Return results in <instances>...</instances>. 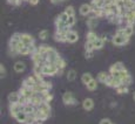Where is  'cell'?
I'll return each mask as SVG.
<instances>
[{
    "label": "cell",
    "instance_id": "cell-42",
    "mask_svg": "<svg viewBox=\"0 0 135 124\" xmlns=\"http://www.w3.org/2000/svg\"><path fill=\"white\" fill-rule=\"evenodd\" d=\"M22 0H7V4L12 5V6H20Z\"/></svg>",
    "mask_w": 135,
    "mask_h": 124
},
{
    "label": "cell",
    "instance_id": "cell-41",
    "mask_svg": "<svg viewBox=\"0 0 135 124\" xmlns=\"http://www.w3.org/2000/svg\"><path fill=\"white\" fill-rule=\"evenodd\" d=\"M75 22H76L75 15H71V17H68V21H67V24H68L69 27H73V26L75 25Z\"/></svg>",
    "mask_w": 135,
    "mask_h": 124
},
{
    "label": "cell",
    "instance_id": "cell-43",
    "mask_svg": "<svg viewBox=\"0 0 135 124\" xmlns=\"http://www.w3.org/2000/svg\"><path fill=\"white\" fill-rule=\"evenodd\" d=\"M56 18H59V19H60L61 21H65V22H67V21H68V15H67L65 12H61L60 14H59Z\"/></svg>",
    "mask_w": 135,
    "mask_h": 124
},
{
    "label": "cell",
    "instance_id": "cell-6",
    "mask_svg": "<svg viewBox=\"0 0 135 124\" xmlns=\"http://www.w3.org/2000/svg\"><path fill=\"white\" fill-rule=\"evenodd\" d=\"M121 83H122V80H121L120 77H115V76H113V75L109 74L107 82H106V86L109 87V88H114V89H115V88H118Z\"/></svg>",
    "mask_w": 135,
    "mask_h": 124
},
{
    "label": "cell",
    "instance_id": "cell-38",
    "mask_svg": "<svg viewBox=\"0 0 135 124\" xmlns=\"http://www.w3.org/2000/svg\"><path fill=\"white\" fill-rule=\"evenodd\" d=\"M85 50L86 51H94V45H93V42H90V41H86V43H85Z\"/></svg>",
    "mask_w": 135,
    "mask_h": 124
},
{
    "label": "cell",
    "instance_id": "cell-22",
    "mask_svg": "<svg viewBox=\"0 0 135 124\" xmlns=\"http://www.w3.org/2000/svg\"><path fill=\"white\" fill-rule=\"evenodd\" d=\"M27 117H28V115H27V113H26L25 111H20L19 113H17V115H15L14 120L17 121L18 123L25 124V123H26V121H27Z\"/></svg>",
    "mask_w": 135,
    "mask_h": 124
},
{
    "label": "cell",
    "instance_id": "cell-23",
    "mask_svg": "<svg viewBox=\"0 0 135 124\" xmlns=\"http://www.w3.org/2000/svg\"><path fill=\"white\" fill-rule=\"evenodd\" d=\"M108 76H109L108 73H106V71H100V73L97 75V80L100 83L106 84V82H107V80H108Z\"/></svg>",
    "mask_w": 135,
    "mask_h": 124
},
{
    "label": "cell",
    "instance_id": "cell-20",
    "mask_svg": "<svg viewBox=\"0 0 135 124\" xmlns=\"http://www.w3.org/2000/svg\"><path fill=\"white\" fill-rule=\"evenodd\" d=\"M37 108H38V110H40V111H42V112L47 113L48 116H51L52 110H51V104H49V103L42 102V103H40V104H39Z\"/></svg>",
    "mask_w": 135,
    "mask_h": 124
},
{
    "label": "cell",
    "instance_id": "cell-19",
    "mask_svg": "<svg viewBox=\"0 0 135 124\" xmlns=\"http://www.w3.org/2000/svg\"><path fill=\"white\" fill-rule=\"evenodd\" d=\"M13 69H14L15 73L22 74V73H24V71L26 70V64H25V62H22V61H17V62L14 63V66H13Z\"/></svg>",
    "mask_w": 135,
    "mask_h": 124
},
{
    "label": "cell",
    "instance_id": "cell-12",
    "mask_svg": "<svg viewBox=\"0 0 135 124\" xmlns=\"http://www.w3.org/2000/svg\"><path fill=\"white\" fill-rule=\"evenodd\" d=\"M93 11V6L92 4H82L79 8V13L82 17H88Z\"/></svg>",
    "mask_w": 135,
    "mask_h": 124
},
{
    "label": "cell",
    "instance_id": "cell-4",
    "mask_svg": "<svg viewBox=\"0 0 135 124\" xmlns=\"http://www.w3.org/2000/svg\"><path fill=\"white\" fill-rule=\"evenodd\" d=\"M42 74L45 76H56L58 74V68L54 63H51V62H46L44 64L42 68Z\"/></svg>",
    "mask_w": 135,
    "mask_h": 124
},
{
    "label": "cell",
    "instance_id": "cell-46",
    "mask_svg": "<svg viewBox=\"0 0 135 124\" xmlns=\"http://www.w3.org/2000/svg\"><path fill=\"white\" fill-rule=\"evenodd\" d=\"M49 2L53 5H58V4H60V2H64V0H49Z\"/></svg>",
    "mask_w": 135,
    "mask_h": 124
},
{
    "label": "cell",
    "instance_id": "cell-48",
    "mask_svg": "<svg viewBox=\"0 0 135 124\" xmlns=\"http://www.w3.org/2000/svg\"><path fill=\"white\" fill-rule=\"evenodd\" d=\"M34 124H44V122H41V121H37Z\"/></svg>",
    "mask_w": 135,
    "mask_h": 124
},
{
    "label": "cell",
    "instance_id": "cell-25",
    "mask_svg": "<svg viewBox=\"0 0 135 124\" xmlns=\"http://www.w3.org/2000/svg\"><path fill=\"white\" fill-rule=\"evenodd\" d=\"M35 110H37V107H35V105H33L31 102H28L27 104H25V107H24V111L27 113V115L35 113Z\"/></svg>",
    "mask_w": 135,
    "mask_h": 124
},
{
    "label": "cell",
    "instance_id": "cell-39",
    "mask_svg": "<svg viewBox=\"0 0 135 124\" xmlns=\"http://www.w3.org/2000/svg\"><path fill=\"white\" fill-rule=\"evenodd\" d=\"M65 13H66L68 17H71V15H75V9L73 6H67L66 8H65Z\"/></svg>",
    "mask_w": 135,
    "mask_h": 124
},
{
    "label": "cell",
    "instance_id": "cell-16",
    "mask_svg": "<svg viewBox=\"0 0 135 124\" xmlns=\"http://www.w3.org/2000/svg\"><path fill=\"white\" fill-rule=\"evenodd\" d=\"M82 108H84V110H86V111H92V110L94 109V101H93V99H90V97L85 99L82 101Z\"/></svg>",
    "mask_w": 135,
    "mask_h": 124
},
{
    "label": "cell",
    "instance_id": "cell-40",
    "mask_svg": "<svg viewBox=\"0 0 135 124\" xmlns=\"http://www.w3.org/2000/svg\"><path fill=\"white\" fill-rule=\"evenodd\" d=\"M6 74H7L6 67H5L2 63H0V77H1V79H4V77L6 76Z\"/></svg>",
    "mask_w": 135,
    "mask_h": 124
},
{
    "label": "cell",
    "instance_id": "cell-32",
    "mask_svg": "<svg viewBox=\"0 0 135 124\" xmlns=\"http://www.w3.org/2000/svg\"><path fill=\"white\" fill-rule=\"evenodd\" d=\"M90 4L94 8H103L105 7V0H92Z\"/></svg>",
    "mask_w": 135,
    "mask_h": 124
},
{
    "label": "cell",
    "instance_id": "cell-9",
    "mask_svg": "<svg viewBox=\"0 0 135 124\" xmlns=\"http://www.w3.org/2000/svg\"><path fill=\"white\" fill-rule=\"evenodd\" d=\"M20 40L24 43L25 46H32L35 45V40L34 38L31 34H27V33H20Z\"/></svg>",
    "mask_w": 135,
    "mask_h": 124
},
{
    "label": "cell",
    "instance_id": "cell-7",
    "mask_svg": "<svg viewBox=\"0 0 135 124\" xmlns=\"http://www.w3.org/2000/svg\"><path fill=\"white\" fill-rule=\"evenodd\" d=\"M38 84V80H37V77L34 76V74H32V75H30V76H27L26 79L22 81V84L21 86H24V87H27V88H34L35 86Z\"/></svg>",
    "mask_w": 135,
    "mask_h": 124
},
{
    "label": "cell",
    "instance_id": "cell-50",
    "mask_svg": "<svg viewBox=\"0 0 135 124\" xmlns=\"http://www.w3.org/2000/svg\"><path fill=\"white\" fill-rule=\"evenodd\" d=\"M64 1H67V0H64Z\"/></svg>",
    "mask_w": 135,
    "mask_h": 124
},
{
    "label": "cell",
    "instance_id": "cell-13",
    "mask_svg": "<svg viewBox=\"0 0 135 124\" xmlns=\"http://www.w3.org/2000/svg\"><path fill=\"white\" fill-rule=\"evenodd\" d=\"M54 40H55L56 42H67V32L55 29V33H54Z\"/></svg>",
    "mask_w": 135,
    "mask_h": 124
},
{
    "label": "cell",
    "instance_id": "cell-28",
    "mask_svg": "<svg viewBox=\"0 0 135 124\" xmlns=\"http://www.w3.org/2000/svg\"><path fill=\"white\" fill-rule=\"evenodd\" d=\"M93 79H94V77H93V75L90 73H84L81 75V82L85 84V86H87Z\"/></svg>",
    "mask_w": 135,
    "mask_h": 124
},
{
    "label": "cell",
    "instance_id": "cell-14",
    "mask_svg": "<svg viewBox=\"0 0 135 124\" xmlns=\"http://www.w3.org/2000/svg\"><path fill=\"white\" fill-rule=\"evenodd\" d=\"M106 41H107V38L105 37H98L97 40L93 41V45H94V49L95 50H100L103 48V46H105Z\"/></svg>",
    "mask_w": 135,
    "mask_h": 124
},
{
    "label": "cell",
    "instance_id": "cell-1",
    "mask_svg": "<svg viewBox=\"0 0 135 124\" xmlns=\"http://www.w3.org/2000/svg\"><path fill=\"white\" fill-rule=\"evenodd\" d=\"M20 33H14L8 41V53L11 56H17L18 54V46L20 43Z\"/></svg>",
    "mask_w": 135,
    "mask_h": 124
},
{
    "label": "cell",
    "instance_id": "cell-36",
    "mask_svg": "<svg viewBox=\"0 0 135 124\" xmlns=\"http://www.w3.org/2000/svg\"><path fill=\"white\" fill-rule=\"evenodd\" d=\"M39 39H40L41 41H46L48 39V37H49V32L47 29H42V30H40L39 32Z\"/></svg>",
    "mask_w": 135,
    "mask_h": 124
},
{
    "label": "cell",
    "instance_id": "cell-2",
    "mask_svg": "<svg viewBox=\"0 0 135 124\" xmlns=\"http://www.w3.org/2000/svg\"><path fill=\"white\" fill-rule=\"evenodd\" d=\"M129 40L131 38L126 37V35H120V34H114L113 38H112V43L116 47H122V46H126L129 43Z\"/></svg>",
    "mask_w": 135,
    "mask_h": 124
},
{
    "label": "cell",
    "instance_id": "cell-24",
    "mask_svg": "<svg viewBox=\"0 0 135 124\" xmlns=\"http://www.w3.org/2000/svg\"><path fill=\"white\" fill-rule=\"evenodd\" d=\"M35 117H37V120L38 121H41V122H45V121H47L51 116H48L47 113H45V112H42V111H40V110H38V108H37V110H35Z\"/></svg>",
    "mask_w": 135,
    "mask_h": 124
},
{
    "label": "cell",
    "instance_id": "cell-45",
    "mask_svg": "<svg viewBox=\"0 0 135 124\" xmlns=\"http://www.w3.org/2000/svg\"><path fill=\"white\" fill-rule=\"evenodd\" d=\"M99 124H113V123L110 122L109 118H102V120L100 121V123H99Z\"/></svg>",
    "mask_w": 135,
    "mask_h": 124
},
{
    "label": "cell",
    "instance_id": "cell-10",
    "mask_svg": "<svg viewBox=\"0 0 135 124\" xmlns=\"http://www.w3.org/2000/svg\"><path fill=\"white\" fill-rule=\"evenodd\" d=\"M19 92L21 96H25L26 99H28L30 101L35 94V91L32 89V88H27V87H24V86H21V88L19 89Z\"/></svg>",
    "mask_w": 135,
    "mask_h": 124
},
{
    "label": "cell",
    "instance_id": "cell-3",
    "mask_svg": "<svg viewBox=\"0 0 135 124\" xmlns=\"http://www.w3.org/2000/svg\"><path fill=\"white\" fill-rule=\"evenodd\" d=\"M62 103H64L65 105H68V107H72V105H76L78 101L76 99H75L74 94L72 91H66L62 94Z\"/></svg>",
    "mask_w": 135,
    "mask_h": 124
},
{
    "label": "cell",
    "instance_id": "cell-26",
    "mask_svg": "<svg viewBox=\"0 0 135 124\" xmlns=\"http://www.w3.org/2000/svg\"><path fill=\"white\" fill-rule=\"evenodd\" d=\"M135 33V27L133 25H126L124 26V35L128 38H132Z\"/></svg>",
    "mask_w": 135,
    "mask_h": 124
},
{
    "label": "cell",
    "instance_id": "cell-34",
    "mask_svg": "<svg viewBox=\"0 0 135 124\" xmlns=\"http://www.w3.org/2000/svg\"><path fill=\"white\" fill-rule=\"evenodd\" d=\"M99 35H97V33L94 32V30H89V32L86 34V41H90V42H93L94 40H97Z\"/></svg>",
    "mask_w": 135,
    "mask_h": 124
},
{
    "label": "cell",
    "instance_id": "cell-18",
    "mask_svg": "<svg viewBox=\"0 0 135 124\" xmlns=\"http://www.w3.org/2000/svg\"><path fill=\"white\" fill-rule=\"evenodd\" d=\"M79 40V34H78L76 30L71 29L67 33V43H75Z\"/></svg>",
    "mask_w": 135,
    "mask_h": 124
},
{
    "label": "cell",
    "instance_id": "cell-15",
    "mask_svg": "<svg viewBox=\"0 0 135 124\" xmlns=\"http://www.w3.org/2000/svg\"><path fill=\"white\" fill-rule=\"evenodd\" d=\"M87 27L89 28V30H94L99 25V18L97 17H88L87 18Z\"/></svg>",
    "mask_w": 135,
    "mask_h": 124
},
{
    "label": "cell",
    "instance_id": "cell-21",
    "mask_svg": "<svg viewBox=\"0 0 135 124\" xmlns=\"http://www.w3.org/2000/svg\"><path fill=\"white\" fill-rule=\"evenodd\" d=\"M123 69H126V67H124V64L122 62H115V63H113L112 66L109 67V73H114V71H121L123 70Z\"/></svg>",
    "mask_w": 135,
    "mask_h": 124
},
{
    "label": "cell",
    "instance_id": "cell-33",
    "mask_svg": "<svg viewBox=\"0 0 135 124\" xmlns=\"http://www.w3.org/2000/svg\"><path fill=\"white\" fill-rule=\"evenodd\" d=\"M48 48H49V46L41 45L40 47H38V48H37V51H38L39 54H41V55H42L44 58L46 59V54H47V51H48Z\"/></svg>",
    "mask_w": 135,
    "mask_h": 124
},
{
    "label": "cell",
    "instance_id": "cell-8",
    "mask_svg": "<svg viewBox=\"0 0 135 124\" xmlns=\"http://www.w3.org/2000/svg\"><path fill=\"white\" fill-rule=\"evenodd\" d=\"M24 104L21 103H13V104H9V113L13 118L15 117L17 113H19L20 111H24Z\"/></svg>",
    "mask_w": 135,
    "mask_h": 124
},
{
    "label": "cell",
    "instance_id": "cell-30",
    "mask_svg": "<svg viewBox=\"0 0 135 124\" xmlns=\"http://www.w3.org/2000/svg\"><path fill=\"white\" fill-rule=\"evenodd\" d=\"M54 64L56 66L58 70H60V69H64V70H65V69H66V61H65L64 59L61 58V56H60V58H59L55 62H54Z\"/></svg>",
    "mask_w": 135,
    "mask_h": 124
},
{
    "label": "cell",
    "instance_id": "cell-11",
    "mask_svg": "<svg viewBox=\"0 0 135 124\" xmlns=\"http://www.w3.org/2000/svg\"><path fill=\"white\" fill-rule=\"evenodd\" d=\"M123 21L126 25H135V9L133 11H127L123 17Z\"/></svg>",
    "mask_w": 135,
    "mask_h": 124
},
{
    "label": "cell",
    "instance_id": "cell-29",
    "mask_svg": "<svg viewBox=\"0 0 135 124\" xmlns=\"http://www.w3.org/2000/svg\"><path fill=\"white\" fill-rule=\"evenodd\" d=\"M115 91H116V94H119V95L128 94V91H129V87H127V86H124V84L121 83L118 88H115Z\"/></svg>",
    "mask_w": 135,
    "mask_h": 124
},
{
    "label": "cell",
    "instance_id": "cell-47",
    "mask_svg": "<svg viewBox=\"0 0 135 124\" xmlns=\"http://www.w3.org/2000/svg\"><path fill=\"white\" fill-rule=\"evenodd\" d=\"M28 2H30L32 6H37L39 4V0H28Z\"/></svg>",
    "mask_w": 135,
    "mask_h": 124
},
{
    "label": "cell",
    "instance_id": "cell-35",
    "mask_svg": "<svg viewBox=\"0 0 135 124\" xmlns=\"http://www.w3.org/2000/svg\"><path fill=\"white\" fill-rule=\"evenodd\" d=\"M42 100H44V102L51 103L52 100H53V94H52L51 91H45V92H42Z\"/></svg>",
    "mask_w": 135,
    "mask_h": 124
},
{
    "label": "cell",
    "instance_id": "cell-27",
    "mask_svg": "<svg viewBox=\"0 0 135 124\" xmlns=\"http://www.w3.org/2000/svg\"><path fill=\"white\" fill-rule=\"evenodd\" d=\"M76 71L74 69H69V70L66 71V77H67V81L68 82H74L75 79H76Z\"/></svg>",
    "mask_w": 135,
    "mask_h": 124
},
{
    "label": "cell",
    "instance_id": "cell-31",
    "mask_svg": "<svg viewBox=\"0 0 135 124\" xmlns=\"http://www.w3.org/2000/svg\"><path fill=\"white\" fill-rule=\"evenodd\" d=\"M98 80L97 79H93L92 81L89 82V83L86 86V88H87V90L88 91H94V90H97V88H98Z\"/></svg>",
    "mask_w": 135,
    "mask_h": 124
},
{
    "label": "cell",
    "instance_id": "cell-17",
    "mask_svg": "<svg viewBox=\"0 0 135 124\" xmlns=\"http://www.w3.org/2000/svg\"><path fill=\"white\" fill-rule=\"evenodd\" d=\"M20 97H21V95L19 91H13L8 94L7 100H8L9 104H13V103H20Z\"/></svg>",
    "mask_w": 135,
    "mask_h": 124
},
{
    "label": "cell",
    "instance_id": "cell-5",
    "mask_svg": "<svg viewBox=\"0 0 135 124\" xmlns=\"http://www.w3.org/2000/svg\"><path fill=\"white\" fill-rule=\"evenodd\" d=\"M59 58H60V54L58 53V50L53 47H49L47 54H46V60L48 62H51V63H54Z\"/></svg>",
    "mask_w": 135,
    "mask_h": 124
},
{
    "label": "cell",
    "instance_id": "cell-37",
    "mask_svg": "<svg viewBox=\"0 0 135 124\" xmlns=\"http://www.w3.org/2000/svg\"><path fill=\"white\" fill-rule=\"evenodd\" d=\"M132 83H133V76H132L131 74H129L127 77H124V79H122V84H124V86L129 87Z\"/></svg>",
    "mask_w": 135,
    "mask_h": 124
},
{
    "label": "cell",
    "instance_id": "cell-44",
    "mask_svg": "<svg viewBox=\"0 0 135 124\" xmlns=\"http://www.w3.org/2000/svg\"><path fill=\"white\" fill-rule=\"evenodd\" d=\"M94 56V51H86L85 50V58L86 59H92Z\"/></svg>",
    "mask_w": 135,
    "mask_h": 124
},
{
    "label": "cell",
    "instance_id": "cell-49",
    "mask_svg": "<svg viewBox=\"0 0 135 124\" xmlns=\"http://www.w3.org/2000/svg\"><path fill=\"white\" fill-rule=\"evenodd\" d=\"M133 100H134V102H135V91L133 92Z\"/></svg>",
    "mask_w": 135,
    "mask_h": 124
}]
</instances>
